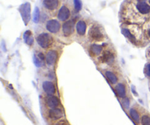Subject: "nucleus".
<instances>
[{"instance_id":"nucleus-1","label":"nucleus","mask_w":150,"mask_h":125,"mask_svg":"<svg viewBox=\"0 0 150 125\" xmlns=\"http://www.w3.org/2000/svg\"><path fill=\"white\" fill-rule=\"evenodd\" d=\"M19 11L21 12V17L23 19L24 22L26 25L28 24V23L30 21V11H31V5L30 4L26 2L21 5L19 8Z\"/></svg>"},{"instance_id":"nucleus-2","label":"nucleus","mask_w":150,"mask_h":125,"mask_svg":"<svg viewBox=\"0 0 150 125\" xmlns=\"http://www.w3.org/2000/svg\"><path fill=\"white\" fill-rule=\"evenodd\" d=\"M37 42L40 47L43 48H47L52 43V38L49 34L42 33L38 35Z\"/></svg>"},{"instance_id":"nucleus-3","label":"nucleus","mask_w":150,"mask_h":125,"mask_svg":"<svg viewBox=\"0 0 150 125\" xmlns=\"http://www.w3.org/2000/svg\"><path fill=\"white\" fill-rule=\"evenodd\" d=\"M89 36L94 41H101L104 38L103 32L98 26H93L89 32Z\"/></svg>"},{"instance_id":"nucleus-4","label":"nucleus","mask_w":150,"mask_h":125,"mask_svg":"<svg viewBox=\"0 0 150 125\" xmlns=\"http://www.w3.org/2000/svg\"><path fill=\"white\" fill-rule=\"evenodd\" d=\"M46 27L51 33H56L60 29V23L56 20H50L46 23Z\"/></svg>"},{"instance_id":"nucleus-5","label":"nucleus","mask_w":150,"mask_h":125,"mask_svg":"<svg viewBox=\"0 0 150 125\" xmlns=\"http://www.w3.org/2000/svg\"><path fill=\"white\" fill-rule=\"evenodd\" d=\"M74 29V22L73 21H67L62 26V31L65 37H70L73 34Z\"/></svg>"},{"instance_id":"nucleus-6","label":"nucleus","mask_w":150,"mask_h":125,"mask_svg":"<svg viewBox=\"0 0 150 125\" xmlns=\"http://www.w3.org/2000/svg\"><path fill=\"white\" fill-rule=\"evenodd\" d=\"M136 9L141 14H148L150 12V6L144 1L140 0L137 2Z\"/></svg>"},{"instance_id":"nucleus-7","label":"nucleus","mask_w":150,"mask_h":125,"mask_svg":"<svg viewBox=\"0 0 150 125\" xmlns=\"http://www.w3.org/2000/svg\"><path fill=\"white\" fill-rule=\"evenodd\" d=\"M70 15V10L68 9V8H67L66 6H63L60 8V10L58 12L57 17L58 19H59L62 21H65L69 19V17Z\"/></svg>"},{"instance_id":"nucleus-8","label":"nucleus","mask_w":150,"mask_h":125,"mask_svg":"<svg viewBox=\"0 0 150 125\" xmlns=\"http://www.w3.org/2000/svg\"><path fill=\"white\" fill-rule=\"evenodd\" d=\"M45 8L50 11L55 10L59 7V0H43L42 2Z\"/></svg>"},{"instance_id":"nucleus-9","label":"nucleus","mask_w":150,"mask_h":125,"mask_svg":"<svg viewBox=\"0 0 150 125\" xmlns=\"http://www.w3.org/2000/svg\"><path fill=\"white\" fill-rule=\"evenodd\" d=\"M42 89L49 95H53L56 92L54 84L51 81H44L42 84Z\"/></svg>"},{"instance_id":"nucleus-10","label":"nucleus","mask_w":150,"mask_h":125,"mask_svg":"<svg viewBox=\"0 0 150 125\" xmlns=\"http://www.w3.org/2000/svg\"><path fill=\"white\" fill-rule=\"evenodd\" d=\"M57 60V53L55 50H49L46 56V61L49 65H53Z\"/></svg>"},{"instance_id":"nucleus-11","label":"nucleus","mask_w":150,"mask_h":125,"mask_svg":"<svg viewBox=\"0 0 150 125\" xmlns=\"http://www.w3.org/2000/svg\"><path fill=\"white\" fill-rule=\"evenodd\" d=\"M46 103H47V105L49 108H57V107L59 106V100L56 96L50 95V96L47 98V99H46Z\"/></svg>"},{"instance_id":"nucleus-12","label":"nucleus","mask_w":150,"mask_h":125,"mask_svg":"<svg viewBox=\"0 0 150 125\" xmlns=\"http://www.w3.org/2000/svg\"><path fill=\"white\" fill-rule=\"evenodd\" d=\"M49 117L53 120H58L64 116V113L62 110L59 108L51 109L49 111Z\"/></svg>"},{"instance_id":"nucleus-13","label":"nucleus","mask_w":150,"mask_h":125,"mask_svg":"<svg viewBox=\"0 0 150 125\" xmlns=\"http://www.w3.org/2000/svg\"><path fill=\"white\" fill-rule=\"evenodd\" d=\"M76 31L80 35H83L87 31V24L83 21H79L76 24Z\"/></svg>"},{"instance_id":"nucleus-14","label":"nucleus","mask_w":150,"mask_h":125,"mask_svg":"<svg viewBox=\"0 0 150 125\" xmlns=\"http://www.w3.org/2000/svg\"><path fill=\"white\" fill-rule=\"evenodd\" d=\"M114 54H113L111 52H110L109 50H107V51L104 52V53H103V56L101 57V61L106 63L112 62V61H114Z\"/></svg>"},{"instance_id":"nucleus-15","label":"nucleus","mask_w":150,"mask_h":125,"mask_svg":"<svg viewBox=\"0 0 150 125\" xmlns=\"http://www.w3.org/2000/svg\"><path fill=\"white\" fill-rule=\"evenodd\" d=\"M116 91L118 96L121 98L125 97L126 96V89L125 86L122 84H118L116 86Z\"/></svg>"},{"instance_id":"nucleus-16","label":"nucleus","mask_w":150,"mask_h":125,"mask_svg":"<svg viewBox=\"0 0 150 125\" xmlns=\"http://www.w3.org/2000/svg\"><path fill=\"white\" fill-rule=\"evenodd\" d=\"M102 50H103V48L101 46L97 44H93L92 45V46L90 47V50H91L92 53L94 54V55H100L101 53Z\"/></svg>"},{"instance_id":"nucleus-17","label":"nucleus","mask_w":150,"mask_h":125,"mask_svg":"<svg viewBox=\"0 0 150 125\" xmlns=\"http://www.w3.org/2000/svg\"><path fill=\"white\" fill-rule=\"evenodd\" d=\"M106 76L107 79L112 84H115L117 83V80L118 79H117V77L116 76L114 73L111 72V71H107V72H106Z\"/></svg>"},{"instance_id":"nucleus-18","label":"nucleus","mask_w":150,"mask_h":125,"mask_svg":"<svg viewBox=\"0 0 150 125\" xmlns=\"http://www.w3.org/2000/svg\"><path fill=\"white\" fill-rule=\"evenodd\" d=\"M130 115H131V118L133 120L135 121L137 123H139L140 122V116L138 112L135 110V109H131L130 110Z\"/></svg>"},{"instance_id":"nucleus-19","label":"nucleus","mask_w":150,"mask_h":125,"mask_svg":"<svg viewBox=\"0 0 150 125\" xmlns=\"http://www.w3.org/2000/svg\"><path fill=\"white\" fill-rule=\"evenodd\" d=\"M40 17V13L39 8H35L33 14V21L35 23H38L39 22Z\"/></svg>"},{"instance_id":"nucleus-20","label":"nucleus","mask_w":150,"mask_h":125,"mask_svg":"<svg viewBox=\"0 0 150 125\" xmlns=\"http://www.w3.org/2000/svg\"><path fill=\"white\" fill-rule=\"evenodd\" d=\"M73 2H74V6L76 10L80 11L82 8V4L81 2V0H73Z\"/></svg>"},{"instance_id":"nucleus-21","label":"nucleus","mask_w":150,"mask_h":125,"mask_svg":"<svg viewBox=\"0 0 150 125\" xmlns=\"http://www.w3.org/2000/svg\"><path fill=\"white\" fill-rule=\"evenodd\" d=\"M141 123L143 125H150V117H149L148 116H142Z\"/></svg>"},{"instance_id":"nucleus-22","label":"nucleus","mask_w":150,"mask_h":125,"mask_svg":"<svg viewBox=\"0 0 150 125\" xmlns=\"http://www.w3.org/2000/svg\"><path fill=\"white\" fill-rule=\"evenodd\" d=\"M24 41L26 42V44H28V45H29V46H31V45L33 44L34 39H33V37H32V35H31V36H29V37H28V38H26V40H24Z\"/></svg>"},{"instance_id":"nucleus-23","label":"nucleus","mask_w":150,"mask_h":125,"mask_svg":"<svg viewBox=\"0 0 150 125\" xmlns=\"http://www.w3.org/2000/svg\"><path fill=\"white\" fill-rule=\"evenodd\" d=\"M122 104H123V105H124V107L125 108H128V107H129V105H130L129 99H127V98H125V99H124L122 100Z\"/></svg>"},{"instance_id":"nucleus-24","label":"nucleus","mask_w":150,"mask_h":125,"mask_svg":"<svg viewBox=\"0 0 150 125\" xmlns=\"http://www.w3.org/2000/svg\"><path fill=\"white\" fill-rule=\"evenodd\" d=\"M34 62H35V65L37 66V67H40L41 66V61H40V59L39 58H36V57H35V58H34Z\"/></svg>"},{"instance_id":"nucleus-25","label":"nucleus","mask_w":150,"mask_h":125,"mask_svg":"<svg viewBox=\"0 0 150 125\" xmlns=\"http://www.w3.org/2000/svg\"><path fill=\"white\" fill-rule=\"evenodd\" d=\"M29 36H31V32H30V31L28 30V31H26V32H25L24 34V36H23L24 40H25L26 38H28Z\"/></svg>"},{"instance_id":"nucleus-26","label":"nucleus","mask_w":150,"mask_h":125,"mask_svg":"<svg viewBox=\"0 0 150 125\" xmlns=\"http://www.w3.org/2000/svg\"><path fill=\"white\" fill-rule=\"evenodd\" d=\"M38 58H39L41 61H42V60H44L45 59H46V57H45L44 54L42 53H39V54H38Z\"/></svg>"},{"instance_id":"nucleus-27","label":"nucleus","mask_w":150,"mask_h":125,"mask_svg":"<svg viewBox=\"0 0 150 125\" xmlns=\"http://www.w3.org/2000/svg\"><path fill=\"white\" fill-rule=\"evenodd\" d=\"M147 73L149 76L150 77V64H148L147 65Z\"/></svg>"},{"instance_id":"nucleus-28","label":"nucleus","mask_w":150,"mask_h":125,"mask_svg":"<svg viewBox=\"0 0 150 125\" xmlns=\"http://www.w3.org/2000/svg\"><path fill=\"white\" fill-rule=\"evenodd\" d=\"M148 35H149V37H150V29H149V30L148 31Z\"/></svg>"}]
</instances>
